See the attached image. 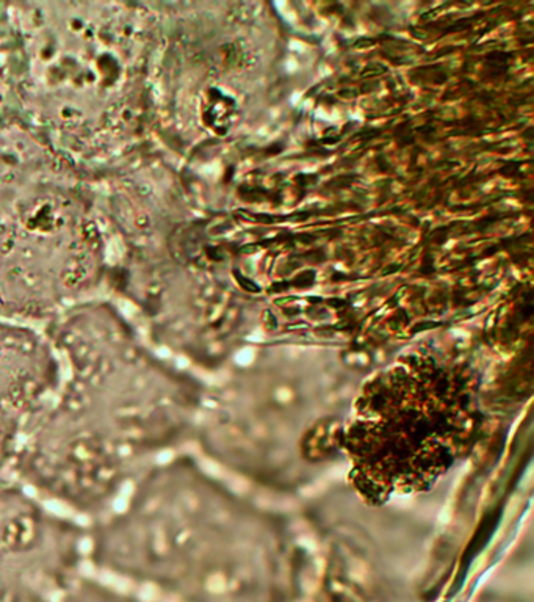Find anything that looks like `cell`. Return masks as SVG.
Here are the masks:
<instances>
[{
  "label": "cell",
  "instance_id": "cell-3",
  "mask_svg": "<svg viewBox=\"0 0 534 602\" xmlns=\"http://www.w3.org/2000/svg\"><path fill=\"white\" fill-rule=\"evenodd\" d=\"M61 378L50 340L0 317V483Z\"/></svg>",
  "mask_w": 534,
  "mask_h": 602
},
{
  "label": "cell",
  "instance_id": "cell-1",
  "mask_svg": "<svg viewBox=\"0 0 534 602\" xmlns=\"http://www.w3.org/2000/svg\"><path fill=\"white\" fill-rule=\"evenodd\" d=\"M50 343L60 384L30 427L11 477L38 497L99 519L183 438L199 389L108 309L71 314Z\"/></svg>",
  "mask_w": 534,
  "mask_h": 602
},
{
  "label": "cell",
  "instance_id": "cell-2",
  "mask_svg": "<svg viewBox=\"0 0 534 602\" xmlns=\"http://www.w3.org/2000/svg\"><path fill=\"white\" fill-rule=\"evenodd\" d=\"M86 532L16 480L0 483V596L14 585L55 580L73 569Z\"/></svg>",
  "mask_w": 534,
  "mask_h": 602
}]
</instances>
